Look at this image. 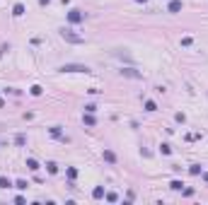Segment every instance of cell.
I'll return each mask as SVG.
<instances>
[{
  "mask_svg": "<svg viewBox=\"0 0 208 205\" xmlns=\"http://www.w3.org/2000/svg\"><path fill=\"white\" fill-rule=\"evenodd\" d=\"M61 72H90L87 65H75V63H66V65H61Z\"/></svg>",
  "mask_w": 208,
  "mask_h": 205,
  "instance_id": "obj_1",
  "label": "cell"
},
{
  "mask_svg": "<svg viewBox=\"0 0 208 205\" xmlns=\"http://www.w3.org/2000/svg\"><path fill=\"white\" fill-rule=\"evenodd\" d=\"M61 36H63L68 43H82V41H85L80 34H75V32H70V29H63V32H61Z\"/></svg>",
  "mask_w": 208,
  "mask_h": 205,
  "instance_id": "obj_2",
  "label": "cell"
},
{
  "mask_svg": "<svg viewBox=\"0 0 208 205\" xmlns=\"http://www.w3.org/2000/svg\"><path fill=\"white\" fill-rule=\"evenodd\" d=\"M82 19H85V15H82L80 10H70L68 12V22L70 24H77V22H82Z\"/></svg>",
  "mask_w": 208,
  "mask_h": 205,
  "instance_id": "obj_3",
  "label": "cell"
},
{
  "mask_svg": "<svg viewBox=\"0 0 208 205\" xmlns=\"http://www.w3.org/2000/svg\"><path fill=\"white\" fill-rule=\"evenodd\" d=\"M12 15H15V17H22V15H24V5H22V2H17V5L12 7Z\"/></svg>",
  "mask_w": 208,
  "mask_h": 205,
  "instance_id": "obj_4",
  "label": "cell"
},
{
  "mask_svg": "<svg viewBox=\"0 0 208 205\" xmlns=\"http://www.w3.org/2000/svg\"><path fill=\"white\" fill-rule=\"evenodd\" d=\"M82 121H85V126H95V123H97V121H95V113H87V111H85Z\"/></svg>",
  "mask_w": 208,
  "mask_h": 205,
  "instance_id": "obj_5",
  "label": "cell"
},
{
  "mask_svg": "<svg viewBox=\"0 0 208 205\" xmlns=\"http://www.w3.org/2000/svg\"><path fill=\"white\" fill-rule=\"evenodd\" d=\"M104 159H106L109 164H116V155H114L111 150H104Z\"/></svg>",
  "mask_w": 208,
  "mask_h": 205,
  "instance_id": "obj_6",
  "label": "cell"
},
{
  "mask_svg": "<svg viewBox=\"0 0 208 205\" xmlns=\"http://www.w3.org/2000/svg\"><path fill=\"white\" fill-rule=\"evenodd\" d=\"M189 174L199 176V174H203V167H201V164H191V167H189Z\"/></svg>",
  "mask_w": 208,
  "mask_h": 205,
  "instance_id": "obj_7",
  "label": "cell"
},
{
  "mask_svg": "<svg viewBox=\"0 0 208 205\" xmlns=\"http://www.w3.org/2000/svg\"><path fill=\"white\" fill-rule=\"evenodd\" d=\"M104 196H106V193H104V188H102V186H97V188L92 191V198H97V200H99V198H104Z\"/></svg>",
  "mask_w": 208,
  "mask_h": 205,
  "instance_id": "obj_8",
  "label": "cell"
},
{
  "mask_svg": "<svg viewBox=\"0 0 208 205\" xmlns=\"http://www.w3.org/2000/svg\"><path fill=\"white\" fill-rule=\"evenodd\" d=\"M181 10V0H172L170 2V12H179Z\"/></svg>",
  "mask_w": 208,
  "mask_h": 205,
  "instance_id": "obj_9",
  "label": "cell"
},
{
  "mask_svg": "<svg viewBox=\"0 0 208 205\" xmlns=\"http://www.w3.org/2000/svg\"><path fill=\"white\" fill-rule=\"evenodd\" d=\"M121 75H126V77H140V72H136L133 68H126V70H121Z\"/></svg>",
  "mask_w": 208,
  "mask_h": 205,
  "instance_id": "obj_10",
  "label": "cell"
},
{
  "mask_svg": "<svg viewBox=\"0 0 208 205\" xmlns=\"http://www.w3.org/2000/svg\"><path fill=\"white\" fill-rule=\"evenodd\" d=\"M51 135H53V137H58V140H66V137H63V133H61V128H58V126H53V128H51Z\"/></svg>",
  "mask_w": 208,
  "mask_h": 205,
  "instance_id": "obj_11",
  "label": "cell"
},
{
  "mask_svg": "<svg viewBox=\"0 0 208 205\" xmlns=\"http://www.w3.org/2000/svg\"><path fill=\"white\" fill-rule=\"evenodd\" d=\"M10 186H12V181L7 176H0V188H10Z\"/></svg>",
  "mask_w": 208,
  "mask_h": 205,
  "instance_id": "obj_12",
  "label": "cell"
},
{
  "mask_svg": "<svg viewBox=\"0 0 208 205\" xmlns=\"http://www.w3.org/2000/svg\"><path fill=\"white\" fill-rule=\"evenodd\" d=\"M145 111H157V104L152 102V99H148L145 102Z\"/></svg>",
  "mask_w": 208,
  "mask_h": 205,
  "instance_id": "obj_13",
  "label": "cell"
},
{
  "mask_svg": "<svg viewBox=\"0 0 208 205\" xmlns=\"http://www.w3.org/2000/svg\"><path fill=\"white\" fill-rule=\"evenodd\" d=\"M181 186H184V183H181L179 179H174L172 183H170V188H172V191H181Z\"/></svg>",
  "mask_w": 208,
  "mask_h": 205,
  "instance_id": "obj_14",
  "label": "cell"
},
{
  "mask_svg": "<svg viewBox=\"0 0 208 205\" xmlns=\"http://www.w3.org/2000/svg\"><path fill=\"white\" fill-rule=\"evenodd\" d=\"M27 186H29V183H27L24 179H17V183H15V188H20V191H24Z\"/></svg>",
  "mask_w": 208,
  "mask_h": 205,
  "instance_id": "obj_15",
  "label": "cell"
},
{
  "mask_svg": "<svg viewBox=\"0 0 208 205\" xmlns=\"http://www.w3.org/2000/svg\"><path fill=\"white\" fill-rule=\"evenodd\" d=\"M27 167H29L32 171H36L39 169V162H36V159H27Z\"/></svg>",
  "mask_w": 208,
  "mask_h": 205,
  "instance_id": "obj_16",
  "label": "cell"
},
{
  "mask_svg": "<svg viewBox=\"0 0 208 205\" xmlns=\"http://www.w3.org/2000/svg\"><path fill=\"white\" fill-rule=\"evenodd\" d=\"M68 179H70V181L77 179V169H75V167H70V169H68Z\"/></svg>",
  "mask_w": 208,
  "mask_h": 205,
  "instance_id": "obj_17",
  "label": "cell"
},
{
  "mask_svg": "<svg viewBox=\"0 0 208 205\" xmlns=\"http://www.w3.org/2000/svg\"><path fill=\"white\" fill-rule=\"evenodd\" d=\"M46 167H48V174H56V171H58V164H56V162H48Z\"/></svg>",
  "mask_w": 208,
  "mask_h": 205,
  "instance_id": "obj_18",
  "label": "cell"
},
{
  "mask_svg": "<svg viewBox=\"0 0 208 205\" xmlns=\"http://www.w3.org/2000/svg\"><path fill=\"white\" fill-rule=\"evenodd\" d=\"M104 198H106V200H109V203H116V200H119V196H116V193H106V196H104Z\"/></svg>",
  "mask_w": 208,
  "mask_h": 205,
  "instance_id": "obj_19",
  "label": "cell"
},
{
  "mask_svg": "<svg viewBox=\"0 0 208 205\" xmlns=\"http://www.w3.org/2000/svg\"><path fill=\"white\" fill-rule=\"evenodd\" d=\"M29 92H32V94H34V97H39V94H41V92H44V89H41V87H39V85H34V87H32V89H29Z\"/></svg>",
  "mask_w": 208,
  "mask_h": 205,
  "instance_id": "obj_20",
  "label": "cell"
},
{
  "mask_svg": "<svg viewBox=\"0 0 208 205\" xmlns=\"http://www.w3.org/2000/svg\"><path fill=\"white\" fill-rule=\"evenodd\" d=\"M191 43H194L191 36H184V39H181V46H191Z\"/></svg>",
  "mask_w": 208,
  "mask_h": 205,
  "instance_id": "obj_21",
  "label": "cell"
},
{
  "mask_svg": "<svg viewBox=\"0 0 208 205\" xmlns=\"http://www.w3.org/2000/svg\"><path fill=\"white\" fill-rule=\"evenodd\" d=\"M160 152H162V155H170L172 147H170V145H160Z\"/></svg>",
  "mask_w": 208,
  "mask_h": 205,
  "instance_id": "obj_22",
  "label": "cell"
},
{
  "mask_svg": "<svg viewBox=\"0 0 208 205\" xmlns=\"http://www.w3.org/2000/svg\"><path fill=\"white\" fill-rule=\"evenodd\" d=\"M85 111H87V113H95V111H97V106H95V104H87V106H85Z\"/></svg>",
  "mask_w": 208,
  "mask_h": 205,
  "instance_id": "obj_23",
  "label": "cell"
},
{
  "mask_svg": "<svg viewBox=\"0 0 208 205\" xmlns=\"http://www.w3.org/2000/svg\"><path fill=\"white\" fill-rule=\"evenodd\" d=\"M15 142H17V145H24V142H27V137H24V135H17V137H15Z\"/></svg>",
  "mask_w": 208,
  "mask_h": 205,
  "instance_id": "obj_24",
  "label": "cell"
},
{
  "mask_svg": "<svg viewBox=\"0 0 208 205\" xmlns=\"http://www.w3.org/2000/svg\"><path fill=\"white\" fill-rule=\"evenodd\" d=\"M199 137H201L199 133H189V135H186V140H199Z\"/></svg>",
  "mask_w": 208,
  "mask_h": 205,
  "instance_id": "obj_25",
  "label": "cell"
},
{
  "mask_svg": "<svg viewBox=\"0 0 208 205\" xmlns=\"http://www.w3.org/2000/svg\"><path fill=\"white\" fill-rule=\"evenodd\" d=\"M203 181H206V183H208V171H203Z\"/></svg>",
  "mask_w": 208,
  "mask_h": 205,
  "instance_id": "obj_26",
  "label": "cell"
},
{
  "mask_svg": "<svg viewBox=\"0 0 208 205\" xmlns=\"http://www.w3.org/2000/svg\"><path fill=\"white\" fill-rule=\"evenodd\" d=\"M136 2H148V0H136Z\"/></svg>",
  "mask_w": 208,
  "mask_h": 205,
  "instance_id": "obj_27",
  "label": "cell"
}]
</instances>
